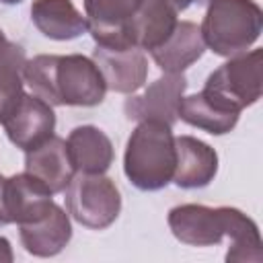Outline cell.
Instances as JSON below:
<instances>
[{
	"label": "cell",
	"mask_w": 263,
	"mask_h": 263,
	"mask_svg": "<svg viewBox=\"0 0 263 263\" xmlns=\"http://www.w3.org/2000/svg\"><path fill=\"white\" fill-rule=\"evenodd\" d=\"M168 228L177 240L189 247H214L230 240L226 261L261 263L263 242L259 226L238 208H208L201 203H181L168 210Z\"/></svg>",
	"instance_id": "6da1fadb"
},
{
	"label": "cell",
	"mask_w": 263,
	"mask_h": 263,
	"mask_svg": "<svg viewBox=\"0 0 263 263\" xmlns=\"http://www.w3.org/2000/svg\"><path fill=\"white\" fill-rule=\"evenodd\" d=\"M23 78L51 107H97L107 92L101 70L82 53L35 55L25 62Z\"/></svg>",
	"instance_id": "7a4b0ae2"
},
{
	"label": "cell",
	"mask_w": 263,
	"mask_h": 263,
	"mask_svg": "<svg viewBox=\"0 0 263 263\" xmlns=\"http://www.w3.org/2000/svg\"><path fill=\"white\" fill-rule=\"evenodd\" d=\"M177 148L173 127L162 121H138L127 138L123 173L140 191H158L173 183Z\"/></svg>",
	"instance_id": "3957f363"
},
{
	"label": "cell",
	"mask_w": 263,
	"mask_h": 263,
	"mask_svg": "<svg viewBox=\"0 0 263 263\" xmlns=\"http://www.w3.org/2000/svg\"><path fill=\"white\" fill-rule=\"evenodd\" d=\"M261 29L263 10L255 0H210L199 25L205 47L222 58L245 53Z\"/></svg>",
	"instance_id": "277c9868"
},
{
	"label": "cell",
	"mask_w": 263,
	"mask_h": 263,
	"mask_svg": "<svg viewBox=\"0 0 263 263\" xmlns=\"http://www.w3.org/2000/svg\"><path fill=\"white\" fill-rule=\"evenodd\" d=\"M64 193L70 216L90 230L109 228L121 212V193L105 173H74Z\"/></svg>",
	"instance_id": "5b68a950"
},
{
	"label": "cell",
	"mask_w": 263,
	"mask_h": 263,
	"mask_svg": "<svg viewBox=\"0 0 263 263\" xmlns=\"http://www.w3.org/2000/svg\"><path fill=\"white\" fill-rule=\"evenodd\" d=\"M261 49H253L228 58L208 76L203 90L238 113L255 105L261 99Z\"/></svg>",
	"instance_id": "8992f818"
},
{
	"label": "cell",
	"mask_w": 263,
	"mask_h": 263,
	"mask_svg": "<svg viewBox=\"0 0 263 263\" xmlns=\"http://www.w3.org/2000/svg\"><path fill=\"white\" fill-rule=\"evenodd\" d=\"M187 78L185 74H162L152 84L146 86L142 95H129L123 103V111L127 119L134 121H162L166 125H175L179 119V103L185 97Z\"/></svg>",
	"instance_id": "52a82bcc"
},
{
	"label": "cell",
	"mask_w": 263,
	"mask_h": 263,
	"mask_svg": "<svg viewBox=\"0 0 263 263\" xmlns=\"http://www.w3.org/2000/svg\"><path fill=\"white\" fill-rule=\"evenodd\" d=\"M92 62L103 74L107 90L134 95L148 78V60L140 47H101L92 49Z\"/></svg>",
	"instance_id": "ba28073f"
},
{
	"label": "cell",
	"mask_w": 263,
	"mask_h": 263,
	"mask_svg": "<svg viewBox=\"0 0 263 263\" xmlns=\"http://www.w3.org/2000/svg\"><path fill=\"white\" fill-rule=\"evenodd\" d=\"M144 0H84V16L95 45L134 47L127 41V23Z\"/></svg>",
	"instance_id": "9c48e42d"
},
{
	"label": "cell",
	"mask_w": 263,
	"mask_h": 263,
	"mask_svg": "<svg viewBox=\"0 0 263 263\" xmlns=\"http://www.w3.org/2000/svg\"><path fill=\"white\" fill-rule=\"evenodd\" d=\"M8 140L21 148L31 150L45 142L55 132V113L49 103L37 95H25L12 115L2 123Z\"/></svg>",
	"instance_id": "30bf717a"
},
{
	"label": "cell",
	"mask_w": 263,
	"mask_h": 263,
	"mask_svg": "<svg viewBox=\"0 0 263 263\" xmlns=\"http://www.w3.org/2000/svg\"><path fill=\"white\" fill-rule=\"evenodd\" d=\"M175 148H177V164H175L173 183L181 189L208 187L218 173L216 150L193 136H175Z\"/></svg>",
	"instance_id": "8fae6325"
},
{
	"label": "cell",
	"mask_w": 263,
	"mask_h": 263,
	"mask_svg": "<svg viewBox=\"0 0 263 263\" xmlns=\"http://www.w3.org/2000/svg\"><path fill=\"white\" fill-rule=\"evenodd\" d=\"M18 236L29 255L53 257L68 247L72 238V224L68 214L58 203H53L37 220L18 224Z\"/></svg>",
	"instance_id": "7c38bea8"
},
{
	"label": "cell",
	"mask_w": 263,
	"mask_h": 263,
	"mask_svg": "<svg viewBox=\"0 0 263 263\" xmlns=\"http://www.w3.org/2000/svg\"><path fill=\"white\" fill-rule=\"evenodd\" d=\"M25 171L45 183L51 193H64L74 177V166L68 156L66 140L53 134L39 146L27 150Z\"/></svg>",
	"instance_id": "4fadbf2b"
},
{
	"label": "cell",
	"mask_w": 263,
	"mask_h": 263,
	"mask_svg": "<svg viewBox=\"0 0 263 263\" xmlns=\"http://www.w3.org/2000/svg\"><path fill=\"white\" fill-rule=\"evenodd\" d=\"M177 10L164 0H144L127 23V41L142 51H152L162 45L175 31L179 18Z\"/></svg>",
	"instance_id": "5bb4252c"
},
{
	"label": "cell",
	"mask_w": 263,
	"mask_h": 263,
	"mask_svg": "<svg viewBox=\"0 0 263 263\" xmlns=\"http://www.w3.org/2000/svg\"><path fill=\"white\" fill-rule=\"evenodd\" d=\"M53 193L37 177L25 173L6 177V212L10 224H27L43 216L55 201Z\"/></svg>",
	"instance_id": "9a60e30c"
},
{
	"label": "cell",
	"mask_w": 263,
	"mask_h": 263,
	"mask_svg": "<svg viewBox=\"0 0 263 263\" xmlns=\"http://www.w3.org/2000/svg\"><path fill=\"white\" fill-rule=\"evenodd\" d=\"M66 146L74 173L103 175L113 164V144L97 125L74 127L66 140Z\"/></svg>",
	"instance_id": "2e32d148"
},
{
	"label": "cell",
	"mask_w": 263,
	"mask_h": 263,
	"mask_svg": "<svg viewBox=\"0 0 263 263\" xmlns=\"http://www.w3.org/2000/svg\"><path fill=\"white\" fill-rule=\"evenodd\" d=\"M205 51V43L199 25L191 21H179L168 39L150 51L154 64L166 74H181L193 66Z\"/></svg>",
	"instance_id": "e0dca14e"
},
{
	"label": "cell",
	"mask_w": 263,
	"mask_h": 263,
	"mask_svg": "<svg viewBox=\"0 0 263 263\" xmlns=\"http://www.w3.org/2000/svg\"><path fill=\"white\" fill-rule=\"evenodd\" d=\"M31 21L43 37L55 41H70L88 33L86 16L72 0H33Z\"/></svg>",
	"instance_id": "ac0fdd59"
},
{
	"label": "cell",
	"mask_w": 263,
	"mask_h": 263,
	"mask_svg": "<svg viewBox=\"0 0 263 263\" xmlns=\"http://www.w3.org/2000/svg\"><path fill=\"white\" fill-rule=\"evenodd\" d=\"M181 121H185L191 127L203 129L212 136H222L234 129L238 123L240 113L224 107L218 103L214 97H210L205 90L183 97L179 103V113Z\"/></svg>",
	"instance_id": "d6986e66"
},
{
	"label": "cell",
	"mask_w": 263,
	"mask_h": 263,
	"mask_svg": "<svg viewBox=\"0 0 263 263\" xmlns=\"http://www.w3.org/2000/svg\"><path fill=\"white\" fill-rule=\"evenodd\" d=\"M27 55L18 43L0 39V123H4L25 97V68Z\"/></svg>",
	"instance_id": "ffe728a7"
},
{
	"label": "cell",
	"mask_w": 263,
	"mask_h": 263,
	"mask_svg": "<svg viewBox=\"0 0 263 263\" xmlns=\"http://www.w3.org/2000/svg\"><path fill=\"white\" fill-rule=\"evenodd\" d=\"M10 224L8 212H6V177L0 175V226Z\"/></svg>",
	"instance_id": "44dd1931"
},
{
	"label": "cell",
	"mask_w": 263,
	"mask_h": 263,
	"mask_svg": "<svg viewBox=\"0 0 263 263\" xmlns=\"http://www.w3.org/2000/svg\"><path fill=\"white\" fill-rule=\"evenodd\" d=\"M12 259H14V253L8 238L0 236V263H12Z\"/></svg>",
	"instance_id": "7402d4cb"
},
{
	"label": "cell",
	"mask_w": 263,
	"mask_h": 263,
	"mask_svg": "<svg viewBox=\"0 0 263 263\" xmlns=\"http://www.w3.org/2000/svg\"><path fill=\"white\" fill-rule=\"evenodd\" d=\"M166 4H171L177 12H183V10H187L191 4H208L210 0H164Z\"/></svg>",
	"instance_id": "603a6c76"
},
{
	"label": "cell",
	"mask_w": 263,
	"mask_h": 263,
	"mask_svg": "<svg viewBox=\"0 0 263 263\" xmlns=\"http://www.w3.org/2000/svg\"><path fill=\"white\" fill-rule=\"evenodd\" d=\"M23 0H0V4H6V6H12V4H21Z\"/></svg>",
	"instance_id": "cb8c5ba5"
},
{
	"label": "cell",
	"mask_w": 263,
	"mask_h": 263,
	"mask_svg": "<svg viewBox=\"0 0 263 263\" xmlns=\"http://www.w3.org/2000/svg\"><path fill=\"white\" fill-rule=\"evenodd\" d=\"M0 39H4V33H2V29H0Z\"/></svg>",
	"instance_id": "d4e9b609"
}]
</instances>
